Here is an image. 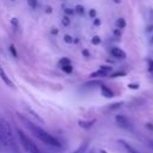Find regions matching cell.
I'll return each instance as SVG.
<instances>
[{
  "instance_id": "1",
  "label": "cell",
  "mask_w": 153,
  "mask_h": 153,
  "mask_svg": "<svg viewBox=\"0 0 153 153\" xmlns=\"http://www.w3.org/2000/svg\"><path fill=\"white\" fill-rule=\"evenodd\" d=\"M22 121H23V123H25L26 128H27L39 141H42L43 143H45V145H48V146H50V147H54V148H59V147L61 146V142H60L56 137H54L53 135H50L49 133H47L44 129L39 128L38 126H36L35 123L27 121L26 118H23V117H22Z\"/></svg>"
},
{
  "instance_id": "2",
  "label": "cell",
  "mask_w": 153,
  "mask_h": 153,
  "mask_svg": "<svg viewBox=\"0 0 153 153\" xmlns=\"http://www.w3.org/2000/svg\"><path fill=\"white\" fill-rule=\"evenodd\" d=\"M17 134H18V139H19V141H20L23 148H24L27 153H42V152L39 151V148L36 146V143H35L26 134H24V131H22V130L18 129V130H17Z\"/></svg>"
},
{
  "instance_id": "3",
  "label": "cell",
  "mask_w": 153,
  "mask_h": 153,
  "mask_svg": "<svg viewBox=\"0 0 153 153\" xmlns=\"http://www.w3.org/2000/svg\"><path fill=\"white\" fill-rule=\"evenodd\" d=\"M115 121H116L117 126L121 127L122 129H129V128H130V122H129V120H128L126 116H123V115H116Z\"/></svg>"
},
{
  "instance_id": "4",
  "label": "cell",
  "mask_w": 153,
  "mask_h": 153,
  "mask_svg": "<svg viewBox=\"0 0 153 153\" xmlns=\"http://www.w3.org/2000/svg\"><path fill=\"white\" fill-rule=\"evenodd\" d=\"M111 55L114 56V57H116V59H126V53L122 50V49H120V48H117V47H114V48H111Z\"/></svg>"
},
{
  "instance_id": "5",
  "label": "cell",
  "mask_w": 153,
  "mask_h": 153,
  "mask_svg": "<svg viewBox=\"0 0 153 153\" xmlns=\"http://www.w3.org/2000/svg\"><path fill=\"white\" fill-rule=\"evenodd\" d=\"M88 145H90V142L86 140V141L81 142L72 153H86V151H87V148H88Z\"/></svg>"
},
{
  "instance_id": "6",
  "label": "cell",
  "mask_w": 153,
  "mask_h": 153,
  "mask_svg": "<svg viewBox=\"0 0 153 153\" xmlns=\"http://www.w3.org/2000/svg\"><path fill=\"white\" fill-rule=\"evenodd\" d=\"M94 122H96L94 120H92V121H85V120H80V121H78V126H79L80 128H82V129L87 130V129H90V128L93 126V123H94Z\"/></svg>"
},
{
  "instance_id": "7",
  "label": "cell",
  "mask_w": 153,
  "mask_h": 153,
  "mask_svg": "<svg viewBox=\"0 0 153 153\" xmlns=\"http://www.w3.org/2000/svg\"><path fill=\"white\" fill-rule=\"evenodd\" d=\"M120 143L123 146V148L126 149V152H127V153H139V152H137V151H136L131 145H129V143H128V142H126L124 140H120Z\"/></svg>"
},
{
  "instance_id": "8",
  "label": "cell",
  "mask_w": 153,
  "mask_h": 153,
  "mask_svg": "<svg viewBox=\"0 0 153 153\" xmlns=\"http://www.w3.org/2000/svg\"><path fill=\"white\" fill-rule=\"evenodd\" d=\"M100 91H102V94H103L105 98H112V97H114V92H112L109 87H106L105 85H102V86H100Z\"/></svg>"
},
{
  "instance_id": "9",
  "label": "cell",
  "mask_w": 153,
  "mask_h": 153,
  "mask_svg": "<svg viewBox=\"0 0 153 153\" xmlns=\"http://www.w3.org/2000/svg\"><path fill=\"white\" fill-rule=\"evenodd\" d=\"M0 76H1V79L4 80V82H5L6 85H8V86H11V87L13 86V84H12V81H11V80L8 79V76L6 75V73L4 72V69L1 68V66H0Z\"/></svg>"
},
{
  "instance_id": "10",
  "label": "cell",
  "mask_w": 153,
  "mask_h": 153,
  "mask_svg": "<svg viewBox=\"0 0 153 153\" xmlns=\"http://www.w3.org/2000/svg\"><path fill=\"white\" fill-rule=\"evenodd\" d=\"M116 26H117V29H124L126 27V20H124V18H118L116 20Z\"/></svg>"
},
{
  "instance_id": "11",
  "label": "cell",
  "mask_w": 153,
  "mask_h": 153,
  "mask_svg": "<svg viewBox=\"0 0 153 153\" xmlns=\"http://www.w3.org/2000/svg\"><path fill=\"white\" fill-rule=\"evenodd\" d=\"M106 75H108V73H105V72H103V71L98 69L97 72H93L90 76H91V78H98V76H106Z\"/></svg>"
},
{
  "instance_id": "12",
  "label": "cell",
  "mask_w": 153,
  "mask_h": 153,
  "mask_svg": "<svg viewBox=\"0 0 153 153\" xmlns=\"http://www.w3.org/2000/svg\"><path fill=\"white\" fill-rule=\"evenodd\" d=\"M61 69H62L65 73H67V74H69V73L73 72V67H72V65H63V66H61Z\"/></svg>"
},
{
  "instance_id": "13",
  "label": "cell",
  "mask_w": 153,
  "mask_h": 153,
  "mask_svg": "<svg viewBox=\"0 0 153 153\" xmlns=\"http://www.w3.org/2000/svg\"><path fill=\"white\" fill-rule=\"evenodd\" d=\"M100 42H102V38H100L99 36H93V37L91 38V43H92L93 45H98V44H100Z\"/></svg>"
},
{
  "instance_id": "14",
  "label": "cell",
  "mask_w": 153,
  "mask_h": 153,
  "mask_svg": "<svg viewBox=\"0 0 153 153\" xmlns=\"http://www.w3.org/2000/svg\"><path fill=\"white\" fill-rule=\"evenodd\" d=\"M69 23H71V19H69V17H68V16L62 17V25H63V26H68V25H69Z\"/></svg>"
},
{
  "instance_id": "15",
  "label": "cell",
  "mask_w": 153,
  "mask_h": 153,
  "mask_svg": "<svg viewBox=\"0 0 153 153\" xmlns=\"http://www.w3.org/2000/svg\"><path fill=\"white\" fill-rule=\"evenodd\" d=\"M99 69L109 74V73H110V72L112 71V67H110V66H100V67H99Z\"/></svg>"
},
{
  "instance_id": "16",
  "label": "cell",
  "mask_w": 153,
  "mask_h": 153,
  "mask_svg": "<svg viewBox=\"0 0 153 153\" xmlns=\"http://www.w3.org/2000/svg\"><path fill=\"white\" fill-rule=\"evenodd\" d=\"M60 65H61V66H63V65H71V61H69L68 57H62V59L60 60Z\"/></svg>"
},
{
  "instance_id": "17",
  "label": "cell",
  "mask_w": 153,
  "mask_h": 153,
  "mask_svg": "<svg viewBox=\"0 0 153 153\" xmlns=\"http://www.w3.org/2000/svg\"><path fill=\"white\" fill-rule=\"evenodd\" d=\"M27 4H29V6L31 7V8H36L37 7V0H27Z\"/></svg>"
},
{
  "instance_id": "18",
  "label": "cell",
  "mask_w": 153,
  "mask_h": 153,
  "mask_svg": "<svg viewBox=\"0 0 153 153\" xmlns=\"http://www.w3.org/2000/svg\"><path fill=\"white\" fill-rule=\"evenodd\" d=\"M63 41H65L66 43H72V42H73V37L69 36V35H65V36H63Z\"/></svg>"
},
{
  "instance_id": "19",
  "label": "cell",
  "mask_w": 153,
  "mask_h": 153,
  "mask_svg": "<svg viewBox=\"0 0 153 153\" xmlns=\"http://www.w3.org/2000/svg\"><path fill=\"white\" fill-rule=\"evenodd\" d=\"M123 75H126V73H124V72H116V73L111 74V75H110V78H117V76H123Z\"/></svg>"
},
{
  "instance_id": "20",
  "label": "cell",
  "mask_w": 153,
  "mask_h": 153,
  "mask_svg": "<svg viewBox=\"0 0 153 153\" xmlns=\"http://www.w3.org/2000/svg\"><path fill=\"white\" fill-rule=\"evenodd\" d=\"M75 11H76L79 14H84V12H85V11H84V7L80 6V5H78V6L75 7Z\"/></svg>"
},
{
  "instance_id": "21",
  "label": "cell",
  "mask_w": 153,
  "mask_h": 153,
  "mask_svg": "<svg viewBox=\"0 0 153 153\" xmlns=\"http://www.w3.org/2000/svg\"><path fill=\"white\" fill-rule=\"evenodd\" d=\"M10 50H11V53H12V55H13L14 57H17V56H18V54H17V50H16L14 45H10Z\"/></svg>"
},
{
  "instance_id": "22",
  "label": "cell",
  "mask_w": 153,
  "mask_h": 153,
  "mask_svg": "<svg viewBox=\"0 0 153 153\" xmlns=\"http://www.w3.org/2000/svg\"><path fill=\"white\" fill-rule=\"evenodd\" d=\"M128 88L137 90V88H139V84H128Z\"/></svg>"
},
{
  "instance_id": "23",
  "label": "cell",
  "mask_w": 153,
  "mask_h": 153,
  "mask_svg": "<svg viewBox=\"0 0 153 153\" xmlns=\"http://www.w3.org/2000/svg\"><path fill=\"white\" fill-rule=\"evenodd\" d=\"M121 105H122V103H115V104H112V105L110 106V110H115V109H118Z\"/></svg>"
},
{
  "instance_id": "24",
  "label": "cell",
  "mask_w": 153,
  "mask_h": 153,
  "mask_svg": "<svg viewBox=\"0 0 153 153\" xmlns=\"http://www.w3.org/2000/svg\"><path fill=\"white\" fill-rule=\"evenodd\" d=\"M100 23H102V22H100V19H99V18H97V17H96V18H93V24H94V26H99V25H100Z\"/></svg>"
},
{
  "instance_id": "25",
  "label": "cell",
  "mask_w": 153,
  "mask_h": 153,
  "mask_svg": "<svg viewBox=\"0 0 153 153\" xmlns=\"http://www.w3.org/2000/svg\"><path fill=\"white\" fill-rule=\"evenodd\" d=\"M65 13H66V16H71V14L74 13V10H72V8H66V10H65Z\"/></svg>"
},
{
  "instance_id": "26",
  "label": "cell",
  "mask_w": 153,
  "mask_h": 153,
  "mask_svg": "<svg viewBox=\"0 0 153 153\" xmlns=\"http://www.w3.org/2000/svg\"><path fill=\"white\" fill-rule=\"evenodd\" d=\"M88 14H90V17L91 18H96V14H97V12H96V10H90V12H88Z\"/></svg>"
},
{
  "instance_id": "27",
  "label": "cell",
  "mask_w": 153,
  "mask_h": 153,
  "mask_svg": "<svg viewBox=\"0 0 153 153\" xmlns=\"http://www.w3.org/2000/svg\"><path fill=\"white\" fill-rule=\"evenodd\" d=\"M148 71L153 72V60H148Z\"/></svg>"
},
{
  "instance_id": "28",
  "label": "cell",
  "mask_w": 153,
  "mask_h": 153,
  "mask_svg": "<svg viewBox=\"0 0 153 153\" xmlns=\"http://www.w3.org/2000/svg\"><path fill=\"white\" fill-rule=\"evenodd\" d=\"M114 35H115L116 37H120V36H121V29H115V30H114Z\"/></svg>"
},
{
  "instance_id": "29",
  "label": "cell",
  "mask_w": 153,
  "mask_h": 153,
  "mask_svg": "<svg viewBox=\"0 0 153 153\" xmlns=\"http://www.w3.org/2000/svg\"><path fill=\"white\" fill-rule=\"evenodd\" d=\"M82 55H84L85 57H90V53H88V50L84 49V50H82Z\"/></svg>"
},
{
  "instance_id": "30",
  "label": "cell",
  "mask_w": 153,
  "mask_h": 153,
  "mask_svg": "<svg viewBox=\"0 0 153 153\" xmlns=\"http://www.w3.org/2000/svg\"><path fill=\"white\" fill-rule=\"evenodd\" d=\"M50 32H51V33H53V35H56V33H57V32H59V30H57V29H56V27H53V29H51V31H50Z\"/></svg>"
},
{
  "instance_id": "31",
  "label": "cell",
  "mask_w": 153,
  "mask_h": 153,
  "mask_svg": "<svg viewBox=\"0 0 153 153\" xmlns=\"http://www.w3.org/2000/svg\"><path fill=\"white\" fill-rule=\"evenodd\" d=\"M0 143L5 146V143H4V137H2V134H1V129H0Z\"/></svg>"
},
{
  "instance_id": "32",
  "label": "cell",
  "mask_w": 153,
  "mask_h": 153,
  "mask_svg": "<svg viewBox=\"0 0 153 153\" xmlns=\"http://www.w3.org/2000/svg\"><path fill=\"white\" fill-rule=\"evenodd\" d=\"M96 153H108L105 149H103V148H99V149H97V152Z\"/></svg>"
},
{
  "instance_id": "33",
  "label": "cell",
  "mask_w": 153,
  "mask_h": 153,
  "mask_svg": "<svg viewBox=\"0 0 153 153\" xmlns=\"http://www.w3.org/2000/svg\"><path fill=\"white\" fill-rule=\"evenodd\" d=\"M45 12H47V13H51V8H50V7L48 6V7L45 8Z\"/></svg>"
},
{
  "instance_id": "34",
  "label": "cell",
  "mask_w": 153,
  "mask_h": 153,
  "mask_svg": "<svg viewBox=\"0 0 153 153\" xmlns=\"http://www.w3.org/2000/svg\"><path fill=\"white\" fill-rule=\"evenodd\" d=\"M153 30V25H149L148 27H147V31H152Z\"/></svg>"
},
{
  "instance_id": "35",
  "label": "cell",
  "mask_w": 153,
  "mask_h": 153,
  "mask_svg": "<svg viewBox=\"0 0 153 153\" xmlns=\"http://www.w3.org/2000/svg\"><path fill=\"white\" fill-rule=\"evenodd\" d=\"M149 146L153 148V140H151V141H149Z\"/></svg>"
},
{
  "instance_id": "36",
  "label": "cell",
  "mask_w": 153,
  "mask_h": 153,
  "mask_svg": "<svg viewBox=\"0 0 153 153\" xmlns=\"http://www.w3.org/2000/svg\"><path fill=\"white\" fill-rule=\"evenodd\" d=\"M114 2H115V4H120V2H121V0H114Z\"/></svg>"
},
{
  "instance_id": "37",
  "label": "cell",
  "mask_w": 153,
  "mask_h": 153,
  "mask_svg": "<svg viewBox=\"0 0 153 153\" xmlns=\"http://www.w3.org/2000/svg\"><path fill=\"white\" fill-rule=\"evenodd\" d=\"M151 41H152V43H153V37H152V39H151Z\"/></svg>"
},
{
  "instance_id": "38",
  "label": "cell",
  "mask_w": 153,
  "mask_h": 153,
  "mask_svg": "<svg viewBox=\"0 0 153 153\" xmlns=\"http://www.w3.org/2000/svg\"><path fill=\"white\" fill-rule=\"evenodd\" d=\"M12 1H14V0H12Z\"/></svg>"
},
{
  "instance_id": "39",
  "label": "cell",
  "mask_w": 153,
  "mask_h": 153,
  "mask_svg": "<svg viewBox=\"0 0 153 153\" xmlns=\"http://www.w3.org/2000/svg\"><path fill=\"white\" fill-rule=\"evenodd\" d=\"M152 73H153V72H152Z\"/></svg>"
}]
</instances>
